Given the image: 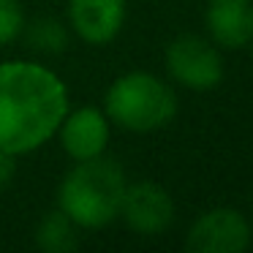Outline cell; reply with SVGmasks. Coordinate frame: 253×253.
I'll return each instance as SVG.
<instances>
[{
    "label": "cell",
    "instance_id": "1",
    "mask_svg": "<svg viewBox=\"0 0 253 253\" xmlns=\"http://www.w3.org/2000/svg\"><path fill=\"white\" fill-rule=\"evenodd\" d=\"M68 112V90L41 63H0V150L25 155L57 133Z\"/></svg>",
    "mask_w": 253,
    "mask_h": 253
},
{
    "label": "cell",
    "instance_id": "8",
    "mask_svg": "<svg viewBox=\"0 0 253 253\" xmlns=\"http://www.w3.org/2000/svg\"><path fill=\"white\" fill-rule=\"evenodd\" d=\"M71 30L93 46L117 39L126 22V0H68Z\"/></svg>",
    "mask_w": 253,
    "mask_h": 253
},
{
    "label": "cell",
    "instance_id": "7",
    "mask_svg": "<svg viewBox=\"0 0 253 253\" xmlns=\"http://www.w3.org/2000/svg\"><path fill=\"white\" fill-rule=\"evenodd\" d=\"M112 123L95 106H79L74 112H66L63 123L57 126V136L68 158L74 161H90L104 155L109 144Z\"/></svg>",
    "mask_w": 253,
    "mask_h": 253
},
{
    "label": "cell",
    "instance_id": "4",
    "mask_svg": "<svg viewBox=\"0 0 253 253\" xmlns=\"http://www.w3.org/2000/svg\"><path fill=\"white\" fill-rule=\"evenodd\" d=\"M166 71L182 87L207 93L223 82V57L207 39L185 33L166 46Z\"/></svg>",
    "mask_w": 253,
    "mask_h": 253
},
{
    "label": "cell",
    "instance_id": "11",
    "mask_svg": "<svg viewBox=\"0 0 253 253\" xmlns=\"http://www.w3.org/2000/svg\"><path fill=\"white\" fill-rule=\"evenodd\" d=\"M25 33V30H22ZM25 41L33 46L36 52H46V55H57L66 49L68 44V30L63 28L57 19H36L33 25H28Z\"/></svg>",
    "mask_w": 253,
    "mask_h": 253
},
{
    "label": "cell",
    "instance_id": "2",
    "mask_svg": "<svg viewBox=\"0 0 253 253\" xmlns=\"http://www.w3.org/2000/svg\"><path fill=\"white\" fill-rule=\"evenodd\" d=\"M126 174L112 158L77 161L57 188V210L71 218L77 229H104L120 215Z\"/></svg>",
    "mask_w": 253,
    "mask_h": 253
},
{
    "label": "cell",
    "instance_id": "6",
    "mask_svg": "<svg viewBox=\"0 0 253 253\" xmlns=\"http://www.w3.org/2000/svg\"><path fill=\"white\" fill-rule=\"evenodd\" d=\"M117 218L126 220L133 234L158 237L174 223V202L164 185L153 180H139L126 185Z\"/></svg>",
    "mask_w": 253,
    "mask_h": 253
},
{
    "label": "cell",
    "instance_id": "10",
    "mask_svg": "<svg viewBox=\"0 0 253 253\" xmlns=\"http://www.w3.org/2000/svg\"><path fill=\"white\" fill-rule=\"evenodd\" d=\"M36 245L44 253H68L79 245L77 226L71 223L66 212L52 210L41 218V223L36 226Z\"/></svg>",
    "mask_w": 253,
    "mask_h": 253
},
{
    "label": "cell",
    "instance_id": "3",
    "mask_svg": "<svg viewBox=\"0 0 253 253\" xmlns=\"http://www.w3.org/2000/svg\"><path fill=\"white\" fill-rule=\"evenodd\" d=\"M104 115L123 131L153 133L174 120L177 95L155 74L128 71L109 84L104 98Z\"/></svg>",
    "mask_w": 253,
    "mask_h": 253
},
{
    "label": "cell",
    "instance_id": "9",
    "mask_svg": "<svg viewBox=\"0 0 253 253\" xmlns=\"http://www.w3.org/2000/svg\"><path fill=\"white\" fill-rule=\"evenodd\" d=\"M207 33L223 49H242L253 41V3L251 0H210Z\"/></svg>",
    "mask_w": 253,
    "mask_h": 253
},
{
    "label": "cell",
    "instance_id": "13",
    "mask_svg": "<svg viewBox=\"0 0 253 253\" xmlns=\"http://www.w3.org/2000/svg\"><path fill=\"white\" fill-rule=\"evenodd\" d=\"M14 174H17V155L0 150V191L11 185Z\"/></svg>",
    "mask_w": 253,
    "mask_h": 253
},
{
    "label": "cell",
    "instance_id": "12",
    "mask_svg": "<svg viewBox=\"0 0 253 253\" xmlns=\"http://www.w3.org/2000/svg\"><path fill=\"white\" fill-rule=\"evenodd\" d=\"M25 30V11L19 0H0V46L11 44Z\"/></svg>",
    "mask_w": 253,
    "mask_h": 253
},
{
    "label": "cell",
    "instance_id": "5",
    "mask_svg": "<svg viewBox=\"0 0 253 253\" xmlns=\"http://www.w3.org/2000/svg\"><path fill=\"white\" fill-rule=\"evenodd\" d=\"M251 237V223L240 210L212 207L191 223L185 248L191 253H242Z\"/></svg>",
    "mask_w": 253,
    "mask_h": 253
}]
</instances>
